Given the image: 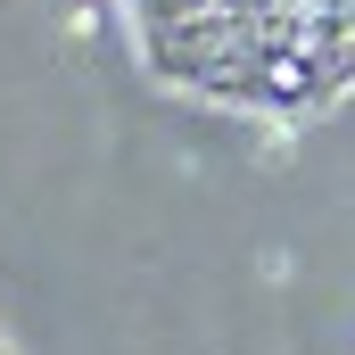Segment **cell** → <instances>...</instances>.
<instances>
[{"label": "cell", "mask_w": 355, "mask_h": 355, "mask_svg": "<svg viewBox=\"0 0 355 355\" xmlns=\"http://www.w3.org/2000/svg\"><path fill=\"white\" fill-rule=\"evenodd\" d=\"M174 107L306 132L355 99V0H107Z\"/></svg>", "instance_id": "obj_1"}, {"label": "cell", "mask_w": 355, "mask_h": 355, "mask_svg": "<svg viewBox=\"0 0 355 355\" xmlns=\"http://www.w3.org/2000/svg\"><path fill=\"white\" fill-rule=\"evenodd\" d=\"M0 355H25V347H17V339H8V322H0Z\"/></svg>", "instance_id": "obj_2"}]
</instances>
